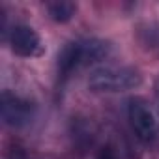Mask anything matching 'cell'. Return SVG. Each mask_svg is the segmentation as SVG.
Wrapping results in <instances>:
<instances>
[{
	"mask_svg": "<svg viewBox=\"0 0 159 159\" xmlns=\"http://www.w3.org/2000/svg\"><path fill=\"white\" fill-rule=\"evenodd\" d=\"M127 120L131 131L144 144H152L159 137V120L144 98H129L127 101Z\"/></svg>",
	"mask_w": 159,
	"mask_h": 159,
	"instance_id": "obj_2",
	"label": "cell"
},
{
	"mask_svg": "<svg viewBox=\"0 0 159 159\" xmlns=\"http://www.w3.org/2000/svg\"><path fill=\"white\" fill-rule=\"evenodd\" d=\"M137 39L146 51L159 54V23H142L137 28Z\"/></svg>",
	"mask_w": 159,
	"mask_h": 159,
	"instance_id": "obj_7",
	"label": "cell"
},
{
	"mask_svg": "<svg viewBox=\"0 0 159 159\" xmlns=\"http://www.w3.org/2000/svg\"><path fill=\"white\" fill-rule=\"evenodd\" d=\"M83 67V52H81V41L71 39L62 45L56 56V75H58V83L64 84L67 79Z\"/></svg>",
	"mask_w": 159,
	"mask_h": 159,
	"instance_id": "obj_5",
	"label": "cell"
},
{
	"mask_svg": "<svg viewBox=\"0 0 159 159\" xmlns=\"http://www.w3.org/2000/svg\"><path fill=\"white\" fill-rule=\"evenodd\" d=\"M96 159H118V153H116V148L112 144H105L99 148V152L96 153Z\"/></svg>",
	"mask_w": 159,
	"mask_h": 159,
	"instance_id": "obj_10",
	"label": "cell"
},
{
	"mask_svg": "<svg viewBox=\"0 0 159 159\" xmlns=\"http://www.w3.org/2000/svg\"><path fill=\"white\" fill-rule=\"evenodd\" d=\"M6 41H8L10 49H11L17 56H23V58L41 56L43 51H45L39 34H38L32 26H28V25H15V26L8 32Z\"/></svg>",
	"mask_w": 159,
	"mask_h": 159,
	"instance_id": "obj_4",
	"label": "cell"
},
{
	"mask_svg": "<svg viewBox=\"0 0 159 159\" xmlns=\"http://www.w3.org/2000/svg\"><path fill=\"white\" fill-rule=\"evenodd\" d=\"M71 133H73V139H75L77 144H81V146L92 144L94 131H92V124L90 122L81 120V118H73V129H71Z\"/></svg>",
	"mask_w": 159,
	"mask_h": 159,
	"instance_id": "obj_9",
	"label": "cell"
},
{
	"mask_svg": "<svg viewBox=\"0 0 159 159\" xmlns=\"http://www.w3.org/2000/svg\"><path fill=\"white\" fill-rule=\"evenodd\" d=\"M2 122L11 129H23L36 118V103L21 94L4 90L2 92Z\"/></svg>",
	"mask_w": 159,
	"mask_h": 159,
	"instance_id": "obj_3",
	"label": "cell"
},
{
	"mask_svg": "<svg viewBox=\"0 0 159 159\" xmlns=\"http://www.w3.org/2000/svg\"><path fill=\"white\" fill-rule=\"evenodd\" d=\"M144 77L133 66H99L88 75V90L94 94H120L142 86Z\"/></svg>",
	"mask_w": 159,
	"mask_h": 159,
	"instance_id": "obj_1",
	"label": "cell"
},
{
	"mask_svg": "<svg viewBox=\"0 0 159 159\" xmlns=\"http://www.w3.org/2000/svg\"><path fill=\"white\" fill-rule=\"evenodd\" d=\"M47 13L49 17L58 23V25H66L69 23L75 13H77V4L75 2H67V0H58V2H47Z\"/></svg>",
	"mask_w": 159,
	"mask_h": 159,
	"instance_id": "obj_8",
	"label": "cell"
},
{
	"mask_svg": "<svg viewBox=\"0 0 159 159\" xmlns=\"http://www.w3.org/2000/svg\"><path fill=\"white\" fill-rule=\"evenodd\" d=\"M155 98H157V103H159V79L155 81Z\"/></svg>",
	"mask_w": 159,
	"mask_h": 159,
	"instance_id": "obj_11",
	"label": "cell"
},
{
	"mask_svg": "<svg viewBox=\"0 0 159 159\" xmlns=\"http://www.w3.org/2000/svg\"><path fill=\"white\" fill-rule=\"evenodd\" d=\"M81 52H83V67L105 62L114 54V45L103 38H81Z\"/></svg>",
	"mask_w": 159,
	"mask_h": 159,
	"instance_id": "obj_6",
	"label": "cell"
}]
</instances>
